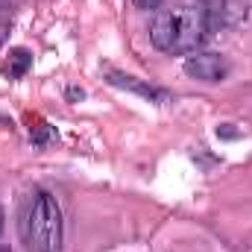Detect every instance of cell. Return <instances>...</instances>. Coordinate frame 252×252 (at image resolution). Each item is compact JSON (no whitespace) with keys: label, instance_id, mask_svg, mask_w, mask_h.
I'll use <instances>...</instances> for the list:
<instances>
[{"label":"cell","instance_id":"1","mask_svg":"<svg viewBox=\"0 0 252 252\" xmlns=\"http://www.w3.org/2000/svg\"><path fill=\"white\" fill-rule=\"evenodd\" d=\"M223 15V0H179L170 9L156 12L150 24V41L170 56L193 53Z\"/></svg>","mask_w":252,"mask_h":252},{"label":"cell","instance_id":"2","mask_svg":"<svg viewBox=\"0 0 252 252\" xmlns=\"http://www.w3.org/2000/svg\"><path fill=\"white\" fill-rule=\"evenodd\" d=\"M24 238L35 252H59L62 250V211L53 193L38 190L30 199L24 214Z\"/></svg>","mask_w":252,"mask_h":252},{"label":"cell","instance_id":"3","mask_svg":"<svg viewBox=\"0 0 252 252\" xmlns=\"http://www.w3.org/2000/svg\"><path fill=\"white\" fill-rule=\"evenodd\" d=\"M185 73L199 82H220L229 76V62L220 53H190L185 56Z\"/></svg>","mask_w":252,"mask_h":252},{"label":"cell","instance_id":"4","mask_svg":"<svg viewBox=\"0 0 252 252\" xmlns=\"http://www.w3.org/2000/svg\"><path fill=\"white\" fill-rule=\"evenodd\" d=\"M109 82L118 85V88H126V91L141 94V97L150 100V103H164V100H167V91H161V88H156V85H150V82H141L138 76H129V73L109 70Z\"/></svg>","mask_w":252,"mask_h":252},{"label":"cell","instance_id":"5","mask_svg":"<svg viewBox=\"0 0 252 252\" xmlns=\"http://www.w3.org/2000/svg\"><path fill=\"white\" fill-rule=\"evenodd\" d=\"M30 64H32V53H30V50H24V47H15V50H9L6 62L0 64V67H3V73H6V76L21 79V76L30 70Z\"/></svg>","mask_w":252,"mask_h":252},{"label":"cell","instance_id":"6","mask_svg":"<svg viewBox=\"0 0 252 252\" xmlns=\"http://www.w3.org/2000/svg\"><path fill=\"white\" fill-rule=\"evenodd\" d=\"M138 9H144V12H156L158 6H161V0H132Z\"/></svg>","mask_w":252,"mask_h":252},{"label":"cell","instance_id":"7","mask_svg":"<svg viewBox=\"0 0 252 252\" xmlns=\"http://www.w3.org/2000/svg\"><path fill=\"white\" fill-rule=\"evenodd\" d=\"M0 229H3V211H0Z\"/></svg>","mask_w":252,"mask_h":252}]
</instances>
